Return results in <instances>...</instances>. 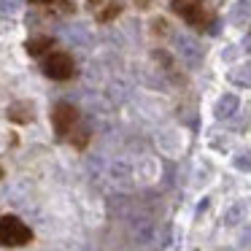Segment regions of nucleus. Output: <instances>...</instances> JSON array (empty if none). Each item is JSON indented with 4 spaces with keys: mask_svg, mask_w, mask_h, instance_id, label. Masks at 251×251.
<instances>
[{
    "mask_svg": "<svg viewBox=\"0 0 251 251\" xmlns=\"http://www.w3.org/2000/svg\"><path fill=\"white\" fill-rule=\"evenodd\" d=\"M33 240V229L19 216H3L0 219V246H25Z\"/></svg>",
    "mask_w": 251,
    "mask_h": 251,
    "instance_id": "obj_1",
    "label": "nucleus"
},
{
    "mask_svg": "<svg viewBox=\"0 0 251 251\" xmlns=\"http://www.w3.org/2000/svg\"><path fill=\"white\" fill-rule=\"evenodd\" d=\"M41 71L49 78H54V81H68V78H73V73H76V62H73V57L65 54V51H51V54L44 57Z\"/></svg>",
    "mask_w": 251,
    "mask_h": 251,
    "instance_id": "obj_2",
    "label": "nucleus"
},
{
    "mask_svg": "<svg viewBox=\"0 0 251 251\" xmlns=\"http://www.w3.org/2000/svg\"><path fill=\"white\" fill-rule=\"evenodd\" d=\"M51 125L57 138H71V132L78 127V111L71 103H57L51 111Z\"/></svg>",
    "mask_w": 251,
    "mask_h": 251,
    "instance_id": "obj_3",
    "label": "nucleus"
},
{
    "mask_svg": "<svg viewBox=\"0 0 251 251\" xmlns=\"http://www.w3.org/2000/svg\"><path fill=\"white\" fill-rule=\"evenodd\" d=\"M173 11L178 17H184L192 27H197V30L208 27V14H205L200 0H173Z\"/></svg>",
    "mask_w": 251,
    "mask_h": 251,
    "instance_id": "obj_4",
    "label": "nucleus"
},
{
    "mask_svg": "<svg viewBox=\"0 0 251 251\" xmlns=\"http://www.w3.org/2000/svg\"><path fill=\"white\" fill-rule=\"evenodd\" d=\"M176 51H178L181 62L189 68H200L202 62V46L195 38H186V35H176Z\"/></svg>",
    "mask_w": 251,
    "mask_h": 251,
    "instance_id": "obj_5",
    "label": "nucleus"
},
{
    "mask_svg": "<svg viewBox=\"0 0 251 251\" xmlns=\"http://www.w3.org/2000/svg\"><path fill=\"white\" fill-rule=\"evenodd\" d=\"M157 238H159V224L151 222V219H141L138 227H135V240L138 243L151 246V243H157Z\"/></svg>",
    "mask_w": 251,
    "mask_h": 251,
    "instance_id": "obj_6",
    "label": "nucleus"
},
{
    "mask_svg": "<svg viewBox=\"0 0 251 251\" xmlns=\"http://www.w3.org/2000/svg\"><path fill=\"white\" fill-rule=\"evenodd\" d=\"M238 98L235 95H224V98H219L216 108H213V114H216V119H229V116L238 111Z\"/></svg>",
    "mask_w": 251,
    "mask_h": 251,
    "instance_id": "obj_7",
    "label": "nucleus"
},
{
    "mask_svg": "<svg viewBox=\"0 0 251 251\" xmlns=\"http://www.w3.org/2000/svg\"><path fill=\"white\" fill-rule=\"evenodd\" d=\"M51 49H54V38H49V35L27 41V51L33 57H46V54H51Z\"/></svg>",
    "mask_w": 251,
    "mask_h": 251,
    "instance_id": "obj_8",
    "label": "nucleus"
},
{
    "mask_svg": "<svg viewBox=\"0 0 251 251\" xmlns=\"http://www.w3.org/2000/svg\"><path fill=\"white\" fill-rule=\"evenodd\" d=\"M229 78H232L238 87H251V62H246L243 68L232 71V73H229Z\"/></svg>",
    "mask_w": 251,
    "mask_h": 251,
    "instance_id": "obj_9",
    "label": "nucleus"
},
{
    "mask_svg": "<svg viewBox=\"0 0 251 251\" xmlns=\"http://www.w3.org/2000/svg\"><path fill=\"white\" fill-rule=\"evenodd\" d=\"M8 116H11L14 122H30V119H33V111H30L27 103H17V105H11Z\"/></svg>",
    "mask_w": 251,
    "mask_h": 251,
    "instance_id": "obj_10",
    "label": "nucleus"
},
{
    "mask_svg": "<svg viewBox=\"0 0 251 251\" xmlns=\"http://www.w3.org/2000/svg\"><path fill=\"white\" fill-rule=\"evenodd\" d=\"M232 165L238 170H243V173H249L251 170V151H243V154H238V157L232 159Z\"/></svg>",
    "mask_w": 251,
    "mask_h": 251,
    "instance_id": "obj_11",
    "label": "nucleus"
},
{
    "mask_svg": "<svg viewBox=\"0 0 251 251\" xmlns=\"http://www.w3.org/2000/svg\"><path fill=\"white\" fill-rule=\"evenodd\" d=\"M240 211H243V205H235L232 211L227 213V224H238V219H240Z\"/></svg>",
    "mask_w": 251,
    "mask_h": 251,
    "instance_id": "obj_12",
    "label": "nucleus"
},
{
    "mask_svg": "<svg viewBox=\"0 0 251 251\" xmlns=\"http://www.w3.org/2000/svg\"><path fill=\"white\" fill-rule=\"evenodd\" d=\"M98 3H103V0H89V6H92V8L98 6Z\"/></svg>",
    "mask_w": 251,
    "mask_h": 251,
    "instance_id": "obj_13",
    "label": "nucleus"
},
{
    "mask_svg": "<svg viewBox=\"0 0 251 251\" xmlns=\"http://www.w3.org/2000/svg\"><path fill=\"white\" fill-rule=\"evenodd\" d=\"M33 3H51V0H33Z\"/></svg>",
    "mask_w": 251,
    "mask_h": 251,
    "instance_id": "obj_14",
    "label": "nucleus"
},
{
    "mask_svg": "<svg viewBox=\"0 0 251 251\" xmlns=\"http://www.w3.org/2000/svg\"><path fill=\"white\" fill-rule=\"evenodd\" d=\"M0 178H3V170H0Z\"/></svg>",
    "mask_w": 251,
    "mask_h": 251,
    "instance_id": "obj_15",
    "label": "nucleus"
},
{
    "mask_svg": "<svg viewBox=\"0 0 251 251\" xmlns=\"http://www.w3.org/2000/svg\"><path fill=\"white\" fill-rule=\"evenodd\" d=\"M222 251H229V249H222Z\"/></svg>",
    "mask_w": 251,
    "mask_h": 251,
    "instance_id": "obj_16",
    "label": "nucleus"
}]
</instances>
